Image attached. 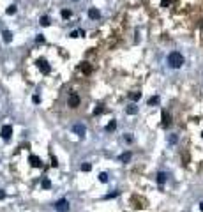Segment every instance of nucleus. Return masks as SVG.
Masks as SVG:
<instances>
[{
    "label": "nucleus",
    "mask_w": 203,
    "mask_h": 212,
    "mask_svg": "<svg viewBox=\"0 0 203 212\" xmlns=\"http://www.w3.org/2000/svg\"><path fill=\"white\" fill-rule=\"evenodd\" d=\"M73 131H74L79 138H83V136L87 134V127H85L83 124H74V126H73Z\"/></svg>",
    "instance_id": "nucleus-5"
},
{
    "label": "nucleus",
    "mask_w": 203,
    "mask_h": 212,
    "mask_svg": "<svg viewBox=\"0 0 203 212\" xmlns=\"http://www.w3.org/2000/svg\"><path fill=\"white\" fill-rule=\"evenodd\" d=\"M159 103V97H150V101H148V104L152 106V104H157Z\"/></svg>",
    "instance_id": "nucleus-23"
},
{
    "label": "nucleus",
    "mask_w": 203,
    "mask_h": 212,
    "mask_svg": "<svg viewBox=\"0 0 203 212\" xmlns=\"http://www.w3.org/2000/svg\"><path fill=\"white\" fill-rule=\"evenodd\" d=\"M90 168H92V165H90V163L81 165V171H90Z\"/></svg>",
    "instance_id": "nucleus-21"
},
{
    "label": "nucleus",
    "mask_w": 203,
    "mask_h": 212,
    "mask_svg": "<svg viewBox=\"0 0 203 212\" xmlns=\"http://www.w3.org/2000/svg\"><path fill=\"white\" fill-rule=\"evenodd\" d=\"M4 198H5V193H4L2 189H0V200H4Z\"/></svg>",
    "instance_id": "nucleus-28"
},
{
    "label": "nucleus",
    "mask_w": 203,
    "mask_h": 212,
    "mask_svg": "<svg viewBox=\"0 0 203 212\" xmlns=\"http://www.w3.org/2000/svg\"><path fill=\"white\" fill-rule=\"evenodd\" d=\"M129 159H131V152H126V154L120 156V161H122V163H127Z\"/></svg>",
    "instance_id": "nucleus-15"
},
{
    "label": "nucleus",
    "mask_w": 203,
    "mask_h": 212,
    "mask_svg": "<svg viewBox=\"0 0 203 212\" xmlns=\"http://www.w3.org/2000/svg\"><path fill=\"white\" fill-rule=\"evenodd\" d=\"M73 2H79V0H73Z\"/></svg>",
    "instance_id": "nucleus-31"
},
{
    "label": "nucleus",
    "mask_w": 203,
    "mask_h": 212,
    "mask_svg": "<svg viewBox=\"0 0 203 212\" xmlns=\"http://www.w3.org/2000/svg\"><path fill=\"white\" fill-rule=\"evenodd\" d=\"M2 35H4V43H11L13 41V34L9 32V30H4Z\"/></svg>",
    "instance_id": "nucleus-9"
},
{
    "label": "nucleus",
    "mask_w": 203,
    "mask_h": 212,
    "mask_svg": "<svg viewBox=\"0 0 203 212\" xmlns=\"http://www.w3.org/2000/svg\"><path fill=\"white\" fill-rule=\"evenodd\" d=\"M41 186H43V189H49V187H51V182H49V179H43Z\"/></svg>",
    "instance_id": "nucleus-14"
},
{
    "label": "nucleus",
    "mask_w": 203,
    "mask_h": 212,
    "mask_svg": "<svg viewBox=\"0 0 203 212\" xmlns=\"http://www.w3.org/2000/svg\"><path fill=\"white\" fill-rule=\"evenodd\" d=\"M41 25H43V27H49V18L43 16V18H41Z\"/></svg>",
    "instance_id": "nucleus-17"
},
{
    "label": "nucleus",
    "mask_w": 203,
    "mask_h": 212,
    "mask_svg": "<svg viewBox=\"0 0 203 212\" xmlns=\"http://www.w3.org/2000/svg\"><path fill=\"white\" fill-rule=\"evenodd\" d=\"M115 127H117V122H115V120H111V122H110V124H106V127H104V129H106V131H108V133H110V131H113Z\"/></svg>",
    "instance_id": "nucleus-13"
},
{
    "label": "nucleus",
    "mask_w": 203,
    "mask_h": 212,
    "mask_svg": "<svg viewBox=\"0 0 203 212\" xmlns=\"http://www.w3.org/2000/svg\"><path fill=\"white\" fill-rule=\"evenodd\" d=\"M127 113H129V115H136V113H138V108H136V106H129V108H127Z\"/></svg>",
    "instance_id": "nucleus-18"
},
{
    "label": "nucleus",
    "mask_w": 203,
    "mask_h": 212,
    "mask_svg": "<svg viewBox=\"0 0 203 212\" xmlns=\"http://www.w3.org/2000/svg\"><path fill=\"white\" fill-rule=\"evenodd\" d=\"M37 67L41 69V73H43V74H49V71H51V67H49V64L46 62L44 58H39L37 60Z\"/></svg>",
    "instance_id": "nucleus-4"
},
{
    "label": "nucleus",
    "mask_w": 203,
    "mask_h": 212,
    "mask_svg": "<svg viewBox=\"0 0 203 212\" xmlns=\"http://www.w3.org/2000/svg\"><path fill=\"white\" fill-rule=\"evenodd\" d=\"M28 161H30V165H32L34 168H41V166H43V161H41V157H37V156H30Z\"/></svg>",
    "instance_id": "nucleus-7"
},
{
    "label": "nucleus",
    "mask_w": 203,
    "mask_h": 212,
    "mask_svg": "<svg viewBox=\"0 0 203 212\" xmlns=\"http://www.w3.org/2000/svg\"><path fill=\"white\" fill-rule=\"evenodd\" d=\"M69 106L71 108H78L79 106V96L78 94H71L69 96Z\"/></svg>",
    "instance_id": "nucleus-6"
},
{
    "label": "nucleus",
    "mask_w": 203,
    "mask_h": 212,
    "mask_svg": "<svg viewBox=\"0 0 203 212\" xmlns=\"http://www.w3.org/2000/svg\"><path fill=\"white\" fill-rule=\"evenodd\" d=\"M157 182H159V186H162L166 182V173L164 171H161V173H157Z\"/></svg>",
    "instance_id": "nucleus-10"
},
{
    "label": "nucleus",
    "mask_w": 203,
    "mask_h": 212,
    "mask_svg": "<svg viewBox=\"0 0 203 212\" xmlns=\"http://www.w3.org/2000/svg\"><path fill=\"white\" fill-rule=\"evenodd\" d=\"M11 134H13V127L9 126V124H4L2 129H0V136L7 141V140H11Z\"/></svg>",
    "instance_id": "nucleus-3"
},
{
    "label": "nucleus",
    "mask_w": 203,
    "mask_h": 212,
    "mask_svg": "<svg viewBox=\"0 0 203 212\" xmlns=\"http://www.w3.org/2000/svg\"><path fill=\"white\" fill-rule=\"evenodd\" d=\"M166 64H168L170 69H173V71L182 69V67H184V64H186V57L182 55L180 51H177V49H173V51L168 53V57H166Z\"/></svg>",
    "instance_id": "nucleus-1"
},
{
    "label": "nucleus",
    "mask_w": 203,
    "mask_h": 212,
    "mask_svg": "<svg viewBox=\"0 0 203 212\" xmlns=\"http://www.w3.org/2000/svg\"><path fill=\"white\" fill-rule=\"evenodd\" d=\"M83 35H85V30H81V28L73 30V32H71V37H83Z\"/></svg>",
    "instance_id": "nucleus-11"
},
{
    "label": "nucleus",
    "mask_w": 203,
    "mask_h": 212,
    "mask_svg": "<svg viewBox=\"0 0 203 212\" xmlns=\"http://www.w3.org/2000/svg\"><path fill=\"white\" fill-rule=\"evenodd\" d=\"M168 122H170V120H168V115H166V112H162V124H164V126H168Z\"/></svg>",
    "instance_id": "nucleus-22"
},
{
    "label": "nucleus",
    "mask_w": 203,
    "mask_h": 212,
    "mask_svg": "<svg viewBox=\"0 0 203 212\" xmlns=\"http://www.w3.org/2000/svg\"><path fill=\"white\" fill-rule=\"evenodd\" d=\"M53 207L57 212H69V201H67V198H60V200H57V203Z\"/></svg>",
    "instance_id": "nucleus-2"
},
{
    "label": "nucleus",
    "mask_w": 203,
    "mask_h": 212,
    "mask_svg": "<svg viewBox=\"0 0 203 212\" xmlns=\"http://www.w3.org/2000/svg\"><path fill=\"white\" fill-rule=\"evenodd\" d=\"M99 180H101L103 184H106V182H108V173H104V171H103V173L99 175Z\"/></svg>",
    "instance_id": "nucleus-20"
},
{
    "label": "nucleus",
    "mask_w": 203,
    "mask_h": 212,
    "mask_svg": "<svg viewBox=\"0 0 203 212\" xmlns=\"http://www.w3.org/2000/svg\"><path fill=\"white\" fill-rule=\"evenodd\" d=\"M60 14H62V18H64V19L71 18V11H69V9H62V13H60Z\"/></svg>",
    "instance_id": "nucleus-19"
},
{
    "label": "nucleus",
    "mask_w": 203,
    "mask_h": 212,
    "mask_svg": "<svg viewBox=\"0 0 203 212\" xmlns=\"http://www.w3.org/2000/svg\"><path fill=\"white\" fill-rule=\"evenodd\" d=\"M117 195H118V193H111V195H106V196H104V198H106V200H110V198H115V196H117Z\"/></svg>",
    "instance_id": "nucleus-27"
},
{
    "label": "nucleus",
    "mask_w": 203,
    "mask_h": 212,
    "mask_svg": "<svg viewBox=\"0 0 203 212\" xmlns=\"http://www.w3.org/2000/svg\"><path fill=\"white\" fill-rule=\"evenodd\" d=\"M129 97L133 99V101H140V99H141V92H131Z\"/></svg>",
    "instance_id": "nucleus-12"
},
{
    "label": "nucleus",
    "mask_w": 203,
    "mask_h": 212,
    "mask_svg": "<svg viewBox=\"0 0 203 212\" xmlns=\"http://www.w3.org/2000/svg\"><path fill=\"white\" fill-rule=\"evenodd\" d=\"M51 166H53V168H57V166H58V161H57V157H51Z\"/></svg>",
    "instance_id": "nucleus-26"
},
{
    "label": "nucleus",
    "mask_w": 203,
    "mask_h": 212,
    "mask_svg": "<svg viewBox=\"0 0 203 212\" xmlns=\"http://www.w3.org/2000/svg\"><path fill=\"white\" fill-rule=\"evenodd\" d=\"M198 207H200V212H203V201H200V205H198Z\"/></svg>",
    "instance_id": "nucleus-29"
},
{
    "label": "nucleus",
    "mask_w": 203,
    "mask_h": 212,
    "mask_svg": "<svg viewBox=\"0 0 203 212\" xmlns=\"http://www.w3.org/2000/svg\"><path fill=\"white\" fill-rule=\"evenodd\" d=\"M32 103H34V104H39V103H41V97H39L37 94H35V96L32 97Z\"/></svg>",
    "instance_id": "nucleus-24"
},
{
    "label": "nucleus",
    "mask_w": 203,
    "mask_h": 212,
    "mask_svg": "<svg viewBox=\"0 0 203 212\" xmlns=\"http://www.w3.org/2000/svg\"><path fill=\"white\" fill-rule=\"evenodd\" d=\"M5 13H7V14H9V16H13V14H14V13H16V5H9V7H7V9H5Z\"/></svg>",
    "instance_id": "nucleus-16"
},
{
    "label": "nucleus",
    "mask_w": 203,
    "mask_h": 212,
    "mask_svg": "<svg viewBox=\"0 0 203 212\" xmlns=\"http://www.w3.org/2000/svg\"><path fill=\"white\" fill-rule=\"evenodd\" d=\"M88 18H90V19L101 18V11H99V9H95V7H90V9H88Z\"/></svg>",
    "instance_id": "nucleus-8"
},
{
    "label": "nucleus",
    "mask_w": 203,
    "mask_h": 212,
    "mask_svg": "<svg viewBox=\"0 0 203 212\" xmlns=\"http://www.w3.org/2000/svg\"><path fill=\"white\" fill-rule=\"evenodd\" d=\"M201 140H203V131H201Z\"/></svg>",
    "instance_id": "nucleus-30"
},
{
    "label": "nucleus",
    "mask_w": 203,
    "mask_h": 212,
    "mask_svg": "<svg viewBox=\"0 0 203 212\" xmlns=\"http://www.w3.org/2000/svg\"><path fill=\"white\" fill-rule=\"evenodd\" d=\"M35 41H37V43H44V37H43V34H39V35L35 37Z\"/></svg>",
    "instance_id": "nucleus-25"
}]
</instances>
